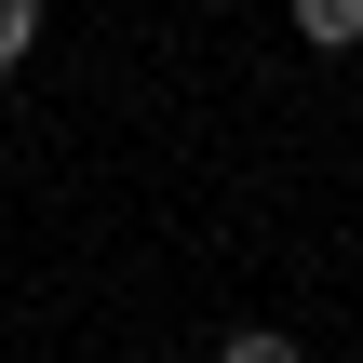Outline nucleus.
I'll use <instances>...</instances> for the list:
<instances>
[{"label": "nucleus", "instance_id": "nucleus-1", "mask_svg": "<svg viewBox=\"0 0 363 363\" xmlns=\"http://www.w3.org/2000/svg\"><path fill=\"white\" fill-rule=\"evenodd\" d=\"M296 40H310V54H350L363 40V0H296Z\"/></svg>", "mask_w": 363, "mask_h": 363}, {"label": "nucleus", "instance_id": "nucleus-2", "mask_svg": "<svg viewBox=\"0 0 363 363\" xmlns=\"http://www.w3.org/2000/svg\"><path fill=\"white\" fill-rule=\"evenodd\" d=\"M216 363H310V350H296L283 323H229V337H216Z\"/></svg>", "mask_w": 363, "mask_h": 363}, {"label": "nucleus", "instance_id": "nucleus-3", "mask_svg": "<svg viewBox=\"0 0 363 363\" xmlns=\"http://www.w3.org/2000/svg\"><path fill=\"white\" fill-rule=\"evenodd\" d=\"M27 40H40V0H0V67H13Z\"/></svg>", "mask_w": 363, "mask_h": 363}]
</instances>
